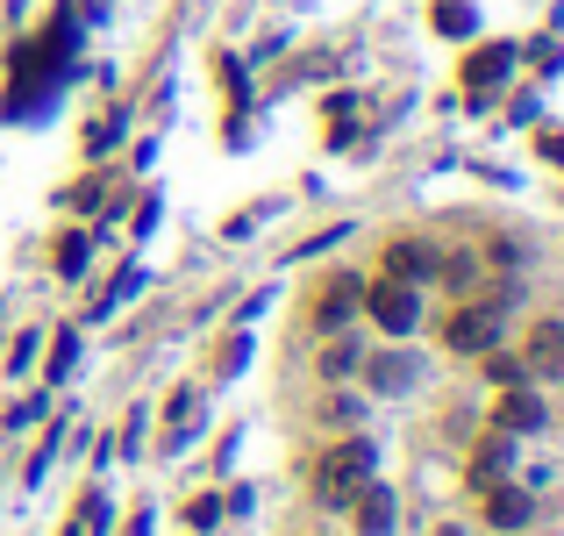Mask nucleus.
<instances>
[{
  "label": "nucleus",
  "mask_w": 564,
  "mask_h": 536,
  "mask_svg": "<svg viewBox=\"0 0 564 536\" xmlns=\"http://www.w3.org/2000/svg\"><path fill=\"white\" fill-rule=\"evenodd\" d=\"M529 515H536L529 494H514V486H493V494H486V522H493V529H522Z\"/></svg>",
  "instance_id": "5"
},
{
  "label": "nucleus",
  "mask_w": 564,
  "mask_h": 536,
  "mask_svg": "<svg viewBox=\"0 0 564 536\" xmlns=\"http://www.w3.org/2000/svg\"><path fill=\"white\" fill-rule=\"evenodd\" d=\"M408 380H414L408 358H379V386H408Z\"/></svg>",
  "instance_id": "11"
},
{
  "label": "nucleus",
  "mask_w": 564,
  "mask_h": 536,
  "mask_svg": "<svg viewBox=\"0 0 564 536\" xmlns=\"http://www.w3.org/2000/svg\"><path fill=\"white\" fill-rule=\"evenodd\" d=\"M493 72H508V51H479L472 65H464V79H472V87H486Z\"/></svg>",
  "instance_id": "9"
},
{
  "label": "nucleus",
  "mask_w": 564,
  "mask_h": 536,
  "mask_svg": "<svg viewBox=\"0 0 564 536\" xmlns=\"http://www.w3.org/2000/svg\"><path fill=\"white\" fill-rule=\"evenodd\" d=\"M444 336H450V350H486L500 336V308H464Z\"/></svg>",
  "instance_id": "3"
},
{
  "label": "nucleus",
  "mask_w": 564,
  "mask_h": 536,
  "mask_svg": "<svg viewBox=\"0 0 564 536\" xmlns=\"http://www.w3.org/2000/svg\"><path fill=\"white\" fill-rule=\"evenodd\" d=\"M386 272L394 279H422V272H436V258H428L422 243H400V251H386Z\"/></svg>",
  "instance_id": "7"
},
{
  "label": "nucleus",
  "mask_w": 564,
  "mask_h": 536,
  "mask_svg": "<svg viewBox=\"0 0 564 536\" xmlns=\"http://www.w3.org/2000/svg\"><path fill=\"white\" fill-rule=\"evenodd\" d=\"M350 279H336V294H322V322H343V315H350Z\"/></svg>",
  "instance_id": "10"
},
{
  "label": "nucleus",
  "mask_w": 564,
  "mask_h": 536,
  "mask_svg": "<svg viewBox=\"0 0 564 536\" xmlns=\"http://www.w3.org/2000/svg\"><path fill=\"white\" fill-rule=\"evenodd\" d=\"M57 265H65V272H79V265H86V243H79V237H65V251H57Z\"/></svg>",
  "instance_id": "12"
},
{
  "label": "nucleus",
  "mask_w": 564,
  "mask_h": 536,
  "mask_svg": "<svg viewBox=\"0 0 564 536\" xmlns=\"http://www.w3.org/2000/svg\"><path fill=\"white\" fill-rule=\"evenodd\" d=\"M536 422H543V400L536 394H508L500 400V430H536Z\"/></svg>",
  "instance_id": "6"
},
{
  "label": "nucleus",
  "mask_w": 564,
  "mask_h": 536,
  "mask_svg": "<svg viewBox=\"0 0 564 536\" xmlns=\"http://www.w3.org/2000/svg\"><path fill=\"white\" fill-rule=\"evenodd\" d=\"M529 372H536V380H564V322H536V336H529Z\"/></svg>",
  "instance_id": "4"
},
{
  "label": "nucleus",
  "mask_w": 564,
  "mask_h": 536,
  "mask_svg": "<svg viewBox=\"0 0 564 536\" xmlns=\"http://www.w3.org/2000/svg\"><path fill=\"white\" fill-rule=\"evenodd\" d=\"M358 501H364V515H358L364 536H386V529H394V494H358Z\"/></svg>",
  "instance_id": "8"
},
{
  "label": "nucleus",
  "mask_w": 564,
  "mask_h": 536,
  "mask_svg": "<svg viewBox=\"0 0 564 536\" xmlns=\"http://www.w3.org/2000/svg\"><path fill=\"white\" fill-rule=\"evenodd\" d=\"M364 480H372V444H336L322 458V472H315V494L329 508H350L364 494Z\"/></svg>",
  "instance_id": "1"
},
{
  "label": "nucleus",
  "mask_w": 564,
  "mask_h": 536,
  "mask_svg": "<svg viewBox=\"0 0 564 536\" xmlns=\"http://www.w3.org/2000/svg\"><path fill=\"white\" fill-rule=\"evenodd\" d=\"M372 315H379L386 329H414V315H422V308H414V286L386 272V286H372Z\"/></svg>",
  "instance_id": "2"
}]
</instances>
